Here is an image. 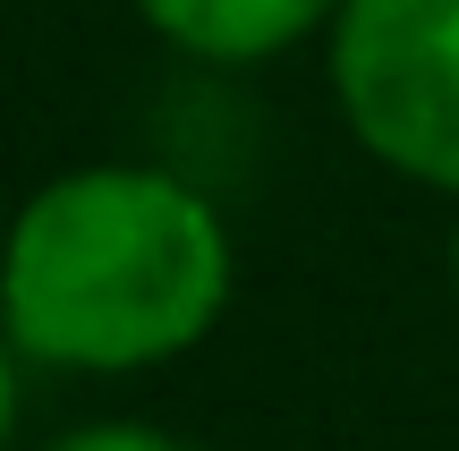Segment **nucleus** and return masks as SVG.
<instances>
[{"label": "nucleus", "instance_id": "obj_1", "mask_svg": "<svg viewBox=\"0 0 459 451\" xmlns=\"http://www.w3.org/2000/svg\"><path fill=\"white\" fill-rule=\"evenodd\" d=\"M230 230L162 162L43 179L0 239V324L34 367L136 375L187 358L230 307Z\"/></svg>", "mask_w": 459, "mask_h": 451}, {"label": "nucleus", "instance_id": "obj_5", "mask_svg": "<svg viewBox=\"0 0 459 451\" xmlns=\"http://www.w3.org/2000/svg\"><path fill=\"white\" fill-rule=\"evenodd\" d=\"M17 341H9V324H0V451H9V435H17Z\"/></svg>", "mask_w": 459, "mask_h": 451}, {"label": "nucleus", "instance_id": "obj_6", "mask_svg": "<svg viewBox=\"0 0 459 451\" xmlns=\"http://www.w3.org/2000/svg\"><path fill=\"white\" fill-rule=\"evenodd\" d=\"M451 290H459V230H451Z\"/></svg>", "mask_w": 459, "mask_h": 451}, {"label": "nucleus", "instance_id": "obj_2", "mask_svg": "<svg viewBox=\"0 0 459 451\" xmlns=\"http://www.w3.org/2000/svg\"><path fill=\"white\" fill-rule=\"evenodd\" d=\"M332 102L383 170L459 196V0H341Z\"/></svg>", "mask_w": 459, "mask_h": 451}, {"label": "nucleus", "instance_id": "obj_3", "mask_svg": "<svg viewBox=\"0 0 459 451\" xmlns=\"http://www.w3.org/2000/svg\"><path fill=\"white\" fill-rule=\"evenodd\" d=\"M136 17L187 60L238 68V60H273V51L324 34L341 17V0H136Z\"/></svg>", "mask_w": 459, "mask_h": 451}, {"label": "nucleus", "instance_id": "obj_4", "mask_svg": "<svg viewBox=\"0 0 459 451\" xmlns=\"http://www.w3.org/2000/svg\"><path fill=\"white\" fill-rule=\"evenodd\" d=\"M51 451H187L179 435H162V426H136V418H102V426H77V435H60Z\"/></svg>", "mask_w": 459, "mask_h": 451}]
</instances>
